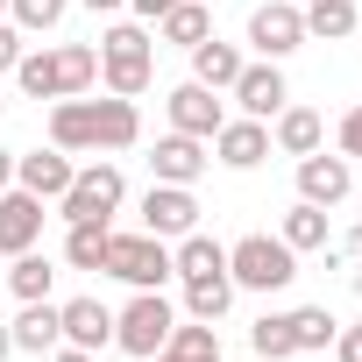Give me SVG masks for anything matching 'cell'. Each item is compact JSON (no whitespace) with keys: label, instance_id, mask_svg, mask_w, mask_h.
Segmentation results:
<instances>
[{"label":"cell","instance_id":"cell-44","mask_svg":"<svg viewBox=\"0 0 362 362\" xmlns=\"http://www.w3.org/2000/svg\"><path fill=\"white\" fill-rule=\"evenodd\" d=\"M298 8H305V0H298Z\"/></svg>","mask_w":362,"mask_h":362},{"label":"cell","instance_id":"cell-3","mask_svg":"<svg viewBox=\"0 0 362 362\" xmlns=\"http://www.w3.org/2000/svg\"><path fill=\"white\" fill-rule=\"evenodd\" d=\"M228 277H235V291H284L298 277V256L277 235H242L228 249Z\"/></svg>","mask_w":362,"mask_h":362},{"label":"cell","instance_id":"cell-18","mask_svg":"<svg viewBox=\"0 0 362 362\" xmlns=\"http://www.w3.org/2000/svg\"><path fill=\"white\" fill-rule=\"evenodd\" d=\"M170 277H228V242H214V235H177V249H170Z\"/></svg>","mask_w":362,"mask_h":362},{"label":"cell","instance_id":"cell-35","mask_svg":"<svg viewBox=\"0 0 362 362\" xmlns=\"http://www.w3.org/2000/svg\"><path fill=\"white\" fill-rule=\"evenodd\" d=\"M334 355H341V362H362V320H355V327H341V334H334Z\"/></svg>","mask_w":362,"mask_h":362},{"label":"cell","instance_id":"cell-21","mask_svg":"<svg viewBox=\"0 0 362 362\" xmlns=\"http://www.w3.org/2000/svg\"><path fill=\"white\" fill-rule=\"evenodd\" d=\"M93 86H100V50H93V43H57V93L78 100V93H93Z\"/></svg>","mask_w":362,"mask_h":362},{"label":"cell","instance_id":"cell-37","mask_svg":"<svg viewBox=\"0 0 362 362\" xmlns=\"http://www.w3.org/2000/svg\"><path fill=\"white\" fill-rule=\"evenodd\" d=\"M50 362H100V355H93V348H71V341H57V348H50Z\"/></svg>","mask_w":362,"mask_h":362},{"label":"cell","instance_id":"cell-8","mask_svg":"<svg viewBox=\"0 0 362 362\" xmlns=\"http://www.w3.org/2000/svg\"><path fill=\"white\" fill-rule=\"evenodd\" d=\"M170 128L177 135H199V142H214V128L228 121V107H221V93L214 86H199V78H185V86H170Z\"/></svg>","mask_w":362,"mask_h":362},{"label":"cell","instance_id":"cell-40","mask_svg":"<svg viewBox=\"0 0 362 362\" xmlns=\"http://www.w3.org/2000/svg\"><path fill=\"white\" fill-rule=\"evenodd\" d=\"M86 8H93V15H114V8H128V0H86Z\"/></svg>","mask_w":362,"mask_h":362},{"label":"cell","instance_id":"cell-17","mask_svg":"<svg viewBox=\"0 0 362 362\" xmlns=\"http://www.w3.org/2000/svg\"><path fill=\"white\" fill-rule=\"evenodd\" d=\"M8 334H15V355H50V348L64 341V327H57V305H50V298H29V305L8 320Z\"/></svg>","mask_w":362,"mask_h":362},{"label":"cell","instance_id":"cell-25","mask_svg":"<svg viewBox=\"0 0 362 362\" xmlns=\"http://www.w3.org/2000/svg\"><path fill=\"white\" fill-rule=\"evenodd\" d=\"M163 355H170V362H221V334H214L206 320H177L170 341H163Z\"/></svg>","mask_w":362,"mask_h":362},{"label":"cell","instance_id":"cell-14","mask_svg":"<svg viewBox=\"0 0 362 362\" xmlns=\"http://www.w3.org/2000/svg\"><path fill=\"white\" fill-rule=\"evenodd\" d=\"M348 185H355L348 156H327V149L298 156V199H313V206H341V199H348Z\"/></svg>","mask_w":362,"mask_h":362},{"label":"cell","instance_id":"cell-32","mask_svg":"<svg viewBox=\"0 0 362 362\" xmlns=\"http://www.w3.org/2000/svg\"><path fill=\"white\" fill-rule=\"evenodd\" d=\"M64 8H71V0H8L15 29H57V22H64Z\"/></svg>","mask_w":362,"mask_h":362},{"label":"cell","instance_id":"cell-4","mask_svg":"<svg viewBox=\"0 0 362 362\" xmlns=\"http://www.w3.org/2000/svg\"><path fill=\"white\" fill-rule=\"evenodd\" d=\"M107 277H121L128 291H163L170 284V242L156 235H107Z\"/></svg>","mask_w":362,"mask_h":362},{"label":"cell","instance_id":"cell-45","mask_svg":"<svg viewBox=\"0 0 362 362\" xmlns=\"http://www.w3.org/2000/svg\"><path fill=\"white\" fill-rule=\"evenodd\" d=\"M0 107H8V100H0Z\"/></svg>","mask_w":362,"mask_h":362},{"label":"cell","instance_id":"cell-29","mask_svg":"<svg viewBox=\"0 0 362 362\" xmlns=\"http://www.w3.org/2000/svg\"><path fill=\"white\" fill-rule=\"evenodd\" d=\"M249 348H256V362H291V355H298V341H291V313H263V320L249 327Z\"/></svg>","mask_w":362,"mask_h":362},{"label":"cell","instance_id":"cell-5","mask_svg":"<svg viewBox=\"0 0 362 362\" xmlns=\"http://www.w3.org/2000/svg\"><path fill=\"white\" fill-rule=\"evenodd\" d=\"M121 199H128L121 163H86V170H71V185H64L57 214H64V221H114Z\"/></svg>","mask_w":362,"mask_h":362},{"label":"cell","instance_id":"cell-33","mask_svg":"<svg viewBox=\"0 0 362 362\" xmlns=\"http://www.w3.org/2000/svg\"><path fill=\"white\" fill-rule=\"evenodd\" d=\"M334 142H341V156H362V100L341 114V128H334Z\"/></svg>","mask_w":362,"mask_h":362},{"label":"cell","instance_id":"cell-7","mask_svg":"<svg viewBox=\"0 0 362 362\" xmlns=\"http://www.w3.org/2000/svg\"><path fill=\"white\" fill-rule=\"evenodd\" d=\"M192 228H199V199H192V185H149V192H142V235L177 242V235H192Z\"/></svg>","mask_w":362,"mask_h":362},{"label":"cell","instance_id":"cell-20","mask_svg":"<svg viewBox=\"0 0 362 362\" xmlns=\"http://www.w3.org/2000/svg\"><path fill=\"white\" fill-rule=\"evenodd\" d=\"M242 64H249V57H242L235 43H221V36L192 43V78H199V86H214V93H228V86L242 78Z\"/></svg>","mask_w":362,"mask_h":362},{"label":"cell","instance_id":"cell-1","mask_svg":"<svg viewBox=\"0 0 362 362\" xmlns=\"http://www.w3.org/2000/svg\"><path fill=\"white\" fill-rule=\"evenodd\" d=\"M100 78H107V93L142 100V93H149V78H156V36H149L142 22L107 29V36H100Z\"/></svg>","mask_w":362,"mask_h":362},{"label":"cell","instance_id":"cell-16","mask_svg":"<svg viewBox=\"0 0 362 362\" xmlns=\"http://www.w3.org/2000/svg\"><path fill=\"white\" fill-rule=\"evenodd\" d=\"M57 327H64V341L71 348H114V305H100V298H64L57 305Z\"/></svg>","mask_w":362,"mask_h":362},{"label":"cell","instance_id":"cell-27","mask_svg":"<svg viewBox=\"0 0 362 362\" xmlns=\"http://www.w3.org/2000/svg\"><path fill=\"white\" fill-rule=\"evenodd\" d=\"M156 29H163V43H177V50H192V43H206V36H214V15L199 8V0H177V8H170V15L156 22Z\"/></svg>","mask_w":362,"mask_h":362},{"label":"cell","instance_id":"cell-38","mask_svg":"<svg viewBox=\"0 0 362 362\" xmlns=\"http://www.w3.org/2000/svg\"><path fill=\"white\" fill-rule=\"evenodd\" d=\"M15 185V149H0V192Z\"/></svg>","mask_w":362,"mask_h":362},{"label":"cell","instance_id":"cell-13","mask_svg":"<svg viewBox=\"0 0 362 362\" xmlns=\"http://www.w3.org/2000/svg\"><path fill=\"white\" fill-rule=\"evenodd\" d=\"M71 149H29V156H15V185L22 192H36V199H64V185H71Z\"/></svg>","mask_w":362,"mask_h":362},{"label":"cell","instance_id":"cell-26","mask_svg":"<svg viewBox=\"0 0 362 362\" xmlns=\"http://www.w3.org/2000/svg\"><path fill=\"white\" fill-rule=\"evenodd\" d=\"M235 305V277H192L185 284V320H206V327H221V313Z\"/></svg>","mask_w":362,"mask_h":362},{"label":"cell","instance_id":"cell-19","mask_svg":"<svg viewBox=\"0 0 362 362\" xmlns=\"http://www.w3.org/2000/svg\"><path fill=\"white\" fill-rule=\"evenodd\" d=\"M270 142H277L284 156H313V149L327 142V121H320L313 107H291V100H284L277 121H270Z\"/></svg>","mask_w":362,"mask_h":362},{"label":"cell","instance_id":"cell-31","mask_svg":"<svg viewBox=\"0 0 362 362\" xmlns=\"http://www.w3.org/2000/svg\"><path fill=\"white\" fill-rule=\"evenodd\" d=\"M334 334H341V320H334L327 305H298V313H291V341H298V355L334 348Z\"/></svg>","mask_w":362,"mask_h":362},{"label":"cell","instance_id":"cell-10","mask_svg":"<svg viewBox=\"0 0 362 362\" xmlns=\"http://www.w3.org/2000/svg\"><path fill=\"white\" fill-rule=\"evenodd\" d=\"M36 242H43V199L22 192V185H8V192H0V256H22Z\"/></svg>","mask_w":362,"mask_h":362},{"label":"cell","instance_id":"cell-34","mask_svg":"<svg viewBox=\"0 0 362 362\" xmlns=\"http://www.w3.org/2000/svg\"><path fill=\"white\" fill-rule=\"evenodd\" d=\"M15 64H22V29L0 22V71H15Z\"/></svg>","mask_w":362,"mask_h":362},{"label":"cell","instance_id":"cell-39","mask_svg":"<svg viewBox=\"0 0 362 362\" xmlns=\"http://www.w3.org/2000/svg\"><path fill=\"white\" fill-rule=\"evenodd\" d=\"M341 256H355V263H362V221L348 228V249H341Z\"/></svg>","mask_w":362,"mask_h":362},{"label":"cell","instance_id":"cell-22","mask_svg":"<svg viewBox=\"0 0 362 362\" xmlns=\"http://www.w3.org/2000/svg\"><path fill=\"white\" fill-rule=\"evenodd\" d=\"M277 242H284L291 256H313V249H327V206H313V199H298V206L284 214V228H277Z\"/></svg>","mask_w":362,"mask_h":362},{"label":"cell","instance_id":"cell-2","mask_svg":"<svg viewBox=\"0 0 362 362\" xmlns=\"http://www.w3.org/2000/svg\"><path fill=\"white\" fill-rule=\"evenodd\" d=\"M170 327H177V305H170L163 291H135V298L114 313V348L135 355V362H149V355H163Z\"/></svg>","mask_w":362,"mask_h":362},{"label":"cell","instance_id":"cell-23","mask_svg":"<svg viewBox=\"0 0 362 362\" xmlns=\"http://www.w3.org/2000/svg\"><path fill=\"white\" fill-rule=\"evenodd\" d=\"M355 22H362L355 0H305V36H320V43H348Z\"/></svg>","mask_w":362,"mask_h":362},{"label":"cell","instance_id":"cell-15","mask_svg":"<svg viewBox=\"0 0 362 362\" xmlns=\"http://www.w3.org/2000/svg\"><path fill=\"white\" fill-rule=\"evenodd\" d=\"M214 156L228 163V170H256L263 156H270V121H221L214 128Z\"/></svg>","mask_w":362,"mask_h":362},{"label":"cell","instance_id":"cell-6","mask_svg":"<svg viewBox=\"0 0 362 362\" xmlns=\"http://www.w3.org/2000/svg\"><path fill=\"white\" fill-rule=\"evenodd\" d=\"M305 43V8H298V0H263V8L249 15V50L256 57H291Z\"/></svg>","mask_w":362,"mask_h":362},{"label":"cell","instance_id":"cell-11","mask_svg":"<svg viewBox=\"0 0 362 362\" xmlns=\"http://www.w3.org/2000/svg\"><path fill=\"white\" fill-rule=\"evenodd\" d=\"M228 93H235V107H242L249 121H277V107L291 100V93H284V71H277L270 57H263V64H242V78H235Z\"/></svg>","mask_w":362,"mask_h":362},{"label":"cell","instance_id":"cell-36","mask_svg":"<svg viewBox=\"0 0 362 362\" xmlns=\"http://www.w3.org/2000/svg\"><path fill=\"white\" fill-rule=\"evenodd\" d=\"M128 8H135V22H163V15L177 8V0H128Z\"/></svg>","mask_w":362,"mask_h":362},{"label":"cell","instance_id":"cell-28","mask_svg":"<svg viewBox=\"0 0 362 362\" xmlns=\"http://www.w3.org/2000/svg\"><path fill=\"white\" fill-rule=\"evenodd\" d=\"M107 221H71V235H64V263L71 270H100L107 263Z\"/></svg>","mask_w":362,"mask_h":362},{"label":"cell","instance_id":"cell-42","mask_svg":"<svg viewBox=\"0 0 362 362\" xmlns=\"http://www.w3.org/2000/svg\"><path fill=\"white\" fill-rule=\"evenodd\" d=\"M149 362H170V355H149Z\"/></svg>","mask_w":362,"mask_h":362},{"label":"cell","instance_id":"cell-43","mask_svg":"<svg viewBox=\"0 0 362 362\" xmlns=\"http://www.w3.org/2000/svg\"><path fill=\"white\" fill-rule=\"evenodd\" d=\"M0 15H8V0H0Z\"/></svg>","mask_w":362,"mask_h":362},{"label":"cell","instance_id":"cell-30","mask_svg":"<svg viewBox=\"0 0 362 362\" xmlns=\"http://www.w3.org/2000/svg\"><path fill=\"white\" fill-rule=\"evenodd\" d=\"M15 86H22L29 100H64V93H57V50H22Z\"/></svg>","mask_w":362,"mask_h":362},{"label":"cell","instance_id":"cell-41","mask_svg":"<svg viewBox=\"0 0 362 362\" xmlns=\"http://www.w3.org/2000/svg\"><path fill=\"white\" fill-rule=\"evenodd\" d=\"M8 355H15V334H8V327H0V362H8Z\"/></svg>","mask_w":362,"mask_h":362},{"label":"cell","instance_id":"cell-12","mask_svg":"<svg viewBox=\"0 0 362 362\" xmlns=\"http://www.w3.org/2000/svg\"><path fill=\"white\" fill-rule=\"evenodd\" d=\"M50 142L71 149V156H86V149L100 156V100H86V93L78 100H57L50 107Z\"/></svg>","mask_w":362,"mask_h":362},{"label":"cell","instance_id":"cell-9","mask_svg":"<svg viewBox=\"0 0 362 362\" xmlns=\"http://www.w3.org/2000/svg\"><path fill=\"white\" fill-rule=\"evenodd\" d=\"M206 163H214V156H206V142H199V135H177V128L149 149L156 185H199V177H206Z\"/></svg>","mask_w":362,"mask_h":362},{"label":"cell","instance_id":"cell-24","mask_svg":"<svg viewBox=\"0 0 362 362\" xmlns=\"http://www.w3.org/2000/svg\"><path fill=\"white\" fill-rule=\"evenodd\" d=\"M50 284H57V263L43 256V249H22L15 263H8V291L29 305V298H50Z\"/></svg>","mask_w":362,"mask_h":362}]
</instances>
